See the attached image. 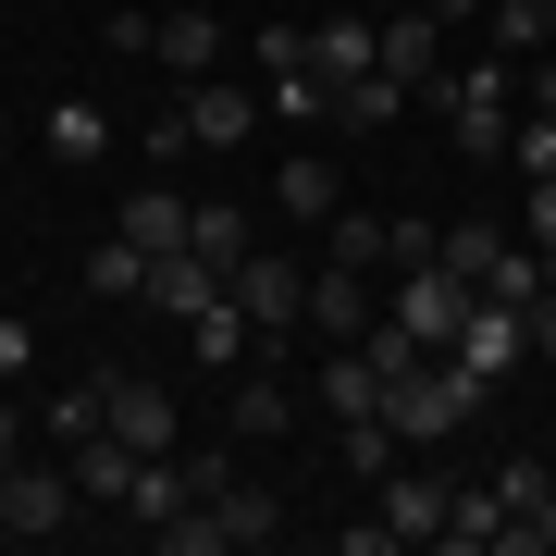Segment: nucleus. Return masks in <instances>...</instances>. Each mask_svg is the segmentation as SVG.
Here are the masks:
<instances>
[{"label": "nucleus", "instance_id": "nucleus-14", "mask_svg": "<svg viewBox=\"0 0 556 556\" xmlns=\"http://www.w3.org/2000/svg\"><path fill=\"white\" fill-rule=\"evenodd\" d=\"M112 433L137 457H174V396H161L149 371H112Z\"/></svg>", "mask_w": 556, "mask_h": 556}, {"label": "nucleus", "instance_id": "nucleus-4", "mask_svg": "<svg viewBox=\"0 0 556 556\" xmlns=\"http://www.w3.org/2000/svg\"><path fill=\"white\" fill-rule=\"evenodd\" d=\"M445 507H457V482L433 470V457H396V470L371 482V519H383V544H445Z\"/></svg>", "mask_w": 556, "mask_h": 556}, {"label": "nucleus", "instance_id": "nucleus-10", "mask_svg": "<svg viewBox=\"0 0 556 556\" xmlns=\"http://www.w3.org/2000/svg\"><path fill=\"white\" fill-rule=\"evenodd\" d=\"M112 236H137L149 260H174L186 236H199V199H186V186H174V174H149V186H137V199H124V211H112Z\"/></svg>", "mask_w": 556, "mask_h": 556}, {"label": "nucleus", "instance_id": "nucleus-15", "mask_svg": "<svg viewBox=\"0 0 556 556\" xmlns=\"http://www.w3.org/2000/svg\"><path fill=\"white\" fill-rule=\"evenodd\" d=\"M149 309H174V321H199V309H223V260H199V248L149 260Z\"/></svg>", "mask_w": 556, "mask_h": 556}, {"label": "nucleus", "instance_id": "nucleus-13", "mask_svg": "<svg viewBox=\"0 0 556 556\" xmlns=\"http://www.w3.org/2000/svg\"><path fill=\"white\" fill-rule=\"evenodd\" d=\"M309 396H321V420H371L396 383L371 371V346H321V383H309Z\"/></svg>", "mask_w": 556, "mask_h": 556}, {"label": "nucleus", "instance_id": "nucleus-12", "mask_svg": "<svg viewBox=\"0 0 556 556\" xmlns=\"http://www.w3.org/2000/svg\"><path fill=\"white\" fill-rule=\"evenodd\" d=\"M174 112H186V137H199V149H248V137H260V100H248L236 75H199Z\"/></svg>", "mask_w": 556, "mask_h": 556}, {"label": "nucleus", "instance_id": "nucleus-23", "mask_svg": "<svg viewBox=\"0 0 556 556\" xmlns=\"http://www.w3.org/2000/svg\"><path fill=\"white\" fill-rule=\"evenodd\" d=\"M321 260H358V273H383V260H396V223H383V211H334V223H321Z\"/></svg>", "mask_w": 556, "mask_h": 556}, {"label": "nucleus", "instance_id": "nucleus-11", "mask_svg": "<svg viewBox=\"0 0 556 556\" xmlns=\"http://www.w3.org/2000/svg\"><path fill=\"white\" fill-rule=\"evenodd\" d=\"M457 358H470L482 383H507L519 358H532V321H519L507 298H470V321H457Z\"/></svg>", "mask_w": 556, "mask_h": 556}, {"label": "nucleus", "instance_id": "nucleus-17", "mask_svg": "<svg viewBox=\"0 0 556 556\" xmlns=\"http://www.w3.org/2000/svg\"><path fill=\"white\" fill-rule=\"evenodd\" d=\"M62 457H75V495H87V507H124V482H137V445H124L112 420H100L87 445H62Z\"/></svg>", "mask_w": 556, "mask_h": 556}, {"label": "nucleus", "instance_id": "nucleus-19", "mask_svg": "<svg viewBox=\"0 0 556 556\" xmlns=\"http://www.w3.org/2000/svg\"><path fill=\"white\" fill-rule=\"evenodd\" d=\"M507 248H519V236H507V223H470V211H457L433 260H445V273H457V285H495V260H507Z\"/></svg>", "mask_w": 556, "mask_h": 556}, {"label": "nucleus", "instance_id": "nucleus-9", "mask_svg": "<svg viewBox=\"0 0 556 556\" xmlns=\"http://www.w3.org/2000/svg\"><path fill=\"white\" fill-rule=\"evenodd\" d=\"M223 433H236V445H285V433H298V396H285L273 358H248V371H236V396H223Z\"/></svg>", "mask_w": 556, "mask_h": 556}, {"label": "nucleus", "instance_id": "nucleus-22", "mask_svg": "<svg viewBox=\"0 0 556 556\" xmlns=\"http://www.w3.org/2000/svg\"><path fill=\"white\" fill-rule=\"evenodd\" d=\"M38 137H50V161H100V149H112V112H100V100H50Z\"/></svg>", "mask_w": 556, "mask_h": 556}, {"label": "nucleus", "instance_id": "nucleus-34", "mask_svg": "<svg viewBox=\"0 0 556 556\" xmlns=\"http://www.w3.org/2000/svg\"><path fill=\"white\" fill-rule=\"evenodd\" d=\"M433 13H445V25H482V0H433Z\"/></svg>", "mask_w": 556, "mask_h": 556}, {"label": "nucleus", "instance_id": "nucleus-8", "mask_svg": "<svg viewBox=\"0 0 556 556\" xmlns=\"http://www.w3.org/2000/svg\"><path fill=\"white\" fill-rule=\"evenodd\" d=\"M149 62L161 75H223V13H199V0H174V13H149Z\"/></svg>", "mask_w": 556, "mask_h": 556}, {"label": "nucleus", "instance_id": "nucleus-24", "mask_svg": "<svg viewBox=\"0 0 556 556\" xmlns=\"http://www.w3.org/2000/svg\"><path fill=\"white\" fill-rule=\"evenodd\" d=\"M87 298H149V248L137 236H100V248H87Z\"/></svg>", "mask_w": 556, "mask_h": 556}, {"label": "nucleus", "instance_id": "nucleus-35", "mask_svg": "<svg viewBox=\"0 0 556 556\" xmlns=\"http://www.w3.org/2000/svg\"><path fill=\"white\" fill-rule=\"evenodd\" d=\"M0 544H13V519H0Z\"/></svg>", "mask_w": 556, "mask_h": 556}, {"label": "nucleus", "instance_id": "nucleus-27", "mask_svg": "<svg viewBox=\"0 0 556 556\" xmlns=\"http://www.w3.org/2000/svg\"><path fill=\"white\" fill-rule=\"evenodd\" d=\"M495 495H507L519 519H556V470H544V457H507V470H495Z\"/></svg>", "mask_w": 556, "mask_h": 556}, {"label": "nucleus", "instance_id": "nucleus-37", "mask_svg": "<svg viewBox=\"0 0 556 556\" xmlns=\"http://www.w3.org/2000/svg\"><path fill=\"white\" fill-rule=\"evenodd\" d=\"M0 124H13V112H0Z\"/></svg>", "mask_w": 556, "mask_h": 556}, {"label": "nucleus", "instance_id": "nucleus-25", "mask_svg": "<svg viewBox=\"0 0 556 556\" xmlns=\"http://www.w3.org/2000/svg\"><path fill=\"white\" fill-rule=\"evenodd\" d=\"M186 248H199V260H223V273H236V260L260 248V223H248L236 199H199V236H186Z\"/></svg>", "mask_w": 556, "mask_h": 556}, {"label": "nucleus", "instance_id": "nucleus-30", "mask_svg": "<svg viewBox=\"0 0 556 556\" xmlns=\"http://www.w3.org/2000/svg\"><path fill=\"white\" fill-rule=\"evenodd\" d=\"M137 149H149V174H174V161L199 149V137H186V112H161V124H137Z\"/></svg>", "mask_w": 556, "mask_h": 556}, {"label": "nucleus", "instance_id": "nucleus-33", "mask_svg": "<svg viewBox=\"0 0 556 556\" xmlns=\"http://www.w3.org/2000/svg\"><path fill=\"white\" fill-rule=\"evenodd\" d=\"M519 321H532V371H556V285H544V298L519 309Z\"/></svg>", "mask_w": 556, "mask_h": 556}, {"label": "nucleus", "instance_id": "nucleus-18", "mask_svg": "<svg viewBox=\"0 0 556 556\" xmlns=\"http://www.w3.org/2000/svg\"><path fill=\"white\" fill-rule=\"evenodd\" d=\"M482 50H507V62L556 50V0H482Z\"/></svg>", "mask_w": 556, "mask_h": 556}, {"label": "nucleus", "instance_id": "nucleus-21", "mask_svg": "<svg viewBox=\"0 0 556 556\" xmlns=\"http://www.w3.org/2000/svg\"><path fill=\"white\" fill-rule=\"evenodd\" d=\"M420 100H408V87L396 75H358V87H334V112H321V124H346V137H371V124H408Z\"/></svg>", "mask_w": 556, "mask_h": 556}, {"label": "nucleus", "instance_id": "nucleus-16", "mask_svg": "<svg viewBox=\"0 0 556 556\" xmlns=\"http://www.w3.org/2000/svg\"><path fill=\"white\" fill-rule=\"evenodd\" d=\"M273 211H285V223H334V211H346V174H334L321 149H298V161L273 174Z\"/></svg>", "mask_w": 556, "mask_h": 556}, {"label": "nucleus", "instance_id": "nucleus-32", "mask_svg": "<svg viewBox=\"0 0 556 556\" xmlns=\"http://www.w3.org/2000/svg\"><path fill=\"white\" fill-rule=\"evenodd\" d=\"M519 236H532V248H544V260H556V174H544V186H532V211H519Z\"/></svg>", "mask_w": 556, "mask_h": 556}, {"label": "nucleus", "instance_id": "nucleus-20", "mask_svg": "<svg viewBox=\"0 0 556 556\" xmlns=\"http://www.w3.org/2000/svg\"><path fill=\"white\" fill-rule=\"evenodd\" d=\"M100 420H112V371H87V383H62V396L38 408V433H50V445H87Z\"/></svg>", "mask_w": 556, "mask_h": 556}, {"label": "nucleus", "instance_id": "nucleus-6", "mask_svg": "<svg viewBox=\"0 0 556 556\" xmlns=\"http://www.w3.org/2000/svg\"><path fill=\"white\" fill-rule=\"evenodd\" d=\"M445 50H457V25L433 13V0H396V13H383V75H396L408 100H420V87L445 75Z\"/></svg>", "mask_w": 556, "mask_h": 556}, {"label": "nucleus", "instance_id": "nucleus-26", "mask_svg": "<svg viewBox=\"0 0 556 556\" xmlns=\"http://www.w3.org/2000/svg\"><path fill=\"white\" fill-rule=\"evenodd\" d=\"M396 457H408V445H396V420H383V408H371V420H346V482H383Z\"/></svg>", "mask_w": 556, "mask_h": 556}, {"label": "nucleus", "instance_id": "nucleus-31", "mask_svg": "<svg viewBox=\"0 0 556 556\" xmlns=\"http://www.w3.org/2000/svg\"><path fill=\"white\" fill-rule=\"evenodd\" d=\"M25 371H38V334H25L13 309H0V383H25Z\"/></svg>", "mask_w": 556, "mask_h": 556}, {"label": "nucleus", "instance_id": "nucleus-36", "mask_svg": "<svg viewBox=\"0 0 556 556\" xmlns=\"http://www.w3.org/2000/svg\"><path fill=\"white\" fill-rule=\"evenodd\" d=\"M199 13H223V0H199Z\"/></svg>", "mask_w": 556, "mask_h": 556}, {"label": "nucleus", "instance_id": "nucleus-5", "mask_svg": "<svg viewBox=\"0 0 556 556\" xmlns=\"http://www.w3.org/2000/svg\"><path fill=\"white\" fill-rule=\"evenodd\" d=\"M470 298H482V285H457L445 260H408V273H396V298H383V321H408L420 346H457V321H470Z\"/></svg>", "mask_w": 556, "mask_h": 556}, {"label": "nucleus", "instance_id": "nucleus-2", "mask_svg": "<svg viewBox=\"0 0 556 556\" xmlns=\"http://www.w3.org/2000/svg\"><path fill=\"white\" fill-rule=\"evenodd\" d=\"M285 532V495H260V482H223V495H199L186 519H161V556H248Z\"/></svg>", "mask_w": 556, "mask_h": 556}, {"label": "nucleus", "instance_id": "nucleus-1", "mask_svg": "<svg viewBox=\"0 0 556 556\" xmlns=\"http://www.w3.org/2000/svg\"><path fill=\"white\" fill-rule=\"evenodd\" d=\"M482 396H495V383H482L457 346H433V358L396 383V396H383V420H396V445H408V457H433V445H457V420H482Z\"/></svg>", "mask_w": 556, "mask_h": 556}, {"label": "nucleus", "instance_id": "nucleus-7", "mask_svg": "<svg viewBox=\"0 0 556 556\" xmlns=\"http://www.w3.org/2000/svg\"><path fill=\"white\" fill-rule=\"evenodd\" d=\"M371 321H383L371 273H358V260H321V273H309V334H321V346H358Z\"/></svg>", "mask_w": 556, "mask_h": 556}, {"label": "nucleus", "instance_id": "nucleus-29", "mask_svg": "<svg viewBox=\"0 0 556 556\" xmlns=\"http://www.w3.org/2000/svg\"><path fill=\"white\" fill-rule=\"evenodd\" d=\"M495 519H507V495H495V482H482V495L457 482V507H445V544H495Z\"/></svg>", "mask_w": 556, "mask_h": 556}, {"label": "nucleus", "instance_id": "nucleus-3", "mask_svg": "<svg viewBox=\"0 0 556 556\" xmlns=\"http://www.w3.org/2000/svg\"><path fill=\"white\" fill-rule=\"evenodd\" d=\"M87 495H75V457H38V445H25L13 457V470H0V519H13V544H38V532H62V519H75Z\"/></svg>", "mask_w": 556, "mask_h": 556}, {"label": "nucleus", "instance_id": "nucleus-28", "mask_svg": "<svg viewBox=\"0 0 556 556\" xmlns=\"http://www.w3.org/2000/svg\"><path fill=\"white\" fill-rule=\"evenodd\" d=\"M507 161H519V186H544L556 174V112H519L507 124Z\"/></svg>", "mask_w": 556, "mask_h": 556}]
</instances>
